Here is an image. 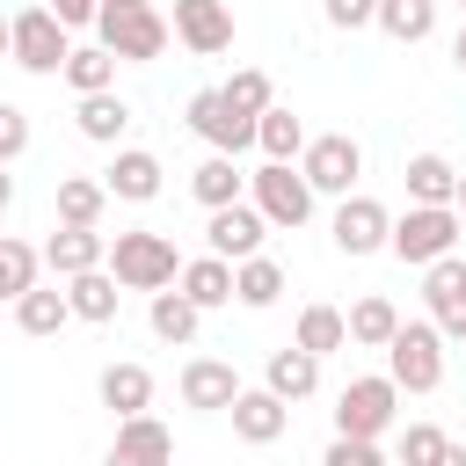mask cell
<instances>
[{
	"label": "cell",
	"instance_id": "1",
	"mask_svg": "<svg viewBox=\"0 0 466 466\" xmlns=\"http://www.w3.org/2000/svg\"><path fill=\"white\" fill-rule=\"evenodd\" d=\"M167 15L153 7V0H102L95 7V44L116 58V66H153L160 51H167Z\"/></svg>",
	"mask_w": 466,
	"mask_h": 466
},
{
	"label": "cell",
	"instance_id": "2",
	"mask_svg": "<svg viewBox=\"0 0 466 466\" xmlns=\"http://www.w3.org/2000/svg\"><path fill=\"white\" fill-rule=\"evenodd\" d=\"M102 269H109L124 291H167L175 269H182V255H175L167 233H146V226H138V233H116V240H109Z\"/></svg>",
	"mask_w": 466,
	"mask_h": 466
},
{
	"label": "cell",
	"instance_id": "3",
	"mask_svg": "<svg viewBox=\"0 0 466 466\" xmlns=\"http://www.w3.org/2000/svg\"><path fill=\"white\" fill-rule=\"evenodd\" d=\"M386 379L400 393H437L444 386V335L437 320H400L393 342H386Z\"/></svg>",
	"mask_w": 466,
	"mask_h": 466
},
{
	"label": "cell",
	"instance_id": "4",
	"mask_svg": "<svg viewBox=\"0 0 466 466\" xmlns=\"http://www.w3.org/2000/svg\"><path fill=\"white\" fill-rule=\"evenodd\" d=\"M459 233H466V226H459V211H451V204H408V211L386 226V248H393L400 262L430 269L437 255H451V248H459Z\"/></svg>",
	"mask_w": 466,
	"mask_h": 466
},
{
	"label": "cell",
	"instance_id": "5",
	"mask_svg": "<svg viewBox=\"0 0 466 466\" xmlns=\"http://www.w3.org/2000/svg\"><path fill=\"white\" fill-rule=\"evenodd\" d=\"M393 415H400V386L386 379V371H371V379H350L342 393H335V437H386L393 430Z\"/></svg>",
	"mask_w": 466,
	"mask_h": 466
},
{
	"label": "cell",
	"instance_id": "6",
	"mask_svg": "<svg viewBox=\"0 0 466 466\" xmlns=\"http://www.w3.org/2000/svg\"><path fill=\"white\" fill-rule=\"evenodd\" d=\"M66 51H73V29H66L51 7H22V15H7V58H15L22 73H58Z\"/></svg>",
	"mask_w": 466,
	"mask_h": 466
},
{
	"label": "cell",
	"instance_id": "7",
	"mask_svg": "<svg viewBox=\"0 0 466 466\" xmlns=\"http://www.w3.org/2000/svg\"><path fill=\"white\" fill-rule=\"evenodd\" d=\"M299 175H306V189H313V197H350V189H357V175H364V146H357L350 131H320V138H306Z\"/></svg>",
	"mask_w": 466,
	"mask_h": 466
},
{
	"label": "cell",
	"instance_id": "8",
	"mask_svg": "<svg viewBox=\"0 0 466 466\" xmlns=\"http://www.w3.org/2000/svg\"><path fill=\"white\" fill-rule=\"evenodd\" d=\"M248 204L269 218V226H306L313 218V189H306V175L291 167V160H262L255 175H248Z\"/></svg>",
	"mask_w": 466,
	"mask_h": 466
},
{
	"label": "cell",
	"instance_id": "9",
	"mask_svg": "<svg viewBox=\"0 0 466 466\" xmlns=\"http://www.w3.org/2000/svg\"><path fill=\"white\" fill-rule=\"evenodd\" d=\"M189 131H197L211 153H248V146H255V116H248V109H233L218 87L189 95Z\"/></svg>",
	"mask_w": 466,
	"mask_h": 466
},
{
	"label": "cell",
	"instance_id": "10",
	"mask_svg": "<svg viewBox=\"0 0 466 466\" xmlns=\"http://www.w3.org/2000/svg\"><path fill=\"white\" fill-rule=\"evenodd\" d=\"M422 299H430V320L444 342H466V262L459 255H437L422 269Z\"/></svg>",
	"mask_w": 466,
	"mask_h": 466
},
{
	"label": "cell",
	"instance_id": "11",
	"mask_svg": "<svg viewBox=\"0 0 466 466\" xmlns=\"http://www.w3.org/2000/svg\"><path fill=\"white\" fill-rule=\"evenodd\" d=\"M197 58H218L233 51V7L226 0H175V22H167Z\"/></svg>",
	"mask_w": 466,
	"mask_h": 466
},
{
	"label": "cell",
	"instance_id": "12",
	"mask_svg": "<svg viewBox=\"0 0 466 466\" xmlns=\"http://www.w3.org/2000/svg\"><path fill=\"white\" fill-rule=\"evenodd\" d=\"M386 226H393V218H386V204L350 189V197L335 204V226H328V233H335V248H342V255H379V248H386Z\"/></svg>",
	"mask_w": 466,
	"mask_h": 466
},
{
	"label": "cell",
	"instance_id": "13",
	"mask_svg": "<svg viewBox=\"0 0 466 466\" xmlns=\"http://www.w3.org/2000/svg\"><path fill=\"white\" fill-rule=\"evenodd\" d=\"M262 233H269V218L240 197V204H218L211 211V226H204V240H211V255H226V262H248V255H262Z\"/></svg>",
	"mask_w": 466,
	"mask_h": 466
},
{
	"label": "cell",
	"instance_id": "14",
	"mask_svg": "<svg viewBox=\"0 0 466 466\" xmlns=\"http://www.w3.org/2000/svg\"><path fill=\"white\" fill-rule=\"evenodd\" d=\"M226 415H233V437H240V444H277V437L291 430V400H277L269 386H240Z\"/></svg>",
	"mask_w": 466,
	"mask_h": 466
},
{
	"label": "cell",
	"instance_id": "15",
	"mask_svg": "<svg viewBox=\"0 0 466 466\" xmlns=\"http://www.w3.org/2000/svg\"><path fill=\"white\" fill-rule=\"evenodd\" d=\"M167 459H175L167 422H160V415H124V422H116V444H109L102 466H167Z\"/></svg>",
	"mask_w": 466,
	"mask_h": 466
},
{
	"label": "cell",
	"instance_id": "16",
	"mask_svg": "<svg viewBox=\"0 0 466 466\" xmlns=\"http://www.w3.org/2000/svg\"><path fill=\"white\" fill-rule=\"evenodd\" d=\"M102 255H109V233H95V226H58V233L44 240V269H51V277L102 269Z\"/></svg>",
	"mask_w": 466,
	"mask_h": 466
},
{
	"label": "cell",
	"instance_id": "17",
	"mask_svg": "<svg viewBox=\"0 0 466 466\" xmlns=\"http://www.w3.org/2000/svg\"><path fill=\"white\" fill-rule=\"evenodd\" d=\"M102 189H109V197H124V204H153V197H160V160H153L146 146H124V153L109 160Z\"/></svg>",
	"mask_w": 466,
	"mask_h": 466
},
{
	"label": "cell",
	"instance_id": "18",
	"mask_svg": "<svg viewBox=\"0 0 466 466\" xmlns=\"http://www.w3.org/2000/svg\"><path fill=\"white\" fill-rule=\"evenodd\" d=\"M175 284H182V299H189L197 313L233 306V262H226V255H197V262H182V269H175Z\"/></svg>",
	"mask_w": 466,
	"mask_h": 466
},
{
	"label": "cell",
	"instance_id": "19",
	"mask_svg": "<svg viewBox=\"0 0 466 466\" xmlns=\"http://www.w3.org/2000/svg\"><path fill=\"white\" fill-rule=\"evenodd\" d=\"M233 393H240V371L226 357H189L182 364V400L189 408H233Z\"/></svg>",
	"mask_w": 466,
	"mask_h": 466
},
{
	"label": "cell",
	"instance_id": "20",
	"mask_svg": "<svg viewBox=\"0 0 466 466\" xmlns=\"http://www.w3.org/2000/svg\"><path fill=\"white\" fill-rule=\"evenodd\" d=\"M95 393H102V408H116V422L124 415H146L153 408V371L146 364H102Z\"/></svg>",
	"mask_w": 466,
	"mask_h": 466
},
{
	"label": "cell",
	"instance_id": "21",
	"mask_svg": "<svg viewBox=\"0 0 466 466\" xmlns=\"http://www.w3.org/2000/svg\"><path fill=\"white\" fill-rule=\"evenodd\" d=\"M262 386H269L277 400H306V393L320 386V357H306L299 342H284V350H269V371H262Z\"/></svg>",
	"mask_w": 466,
	"mask_h": 466
},
{
	"label": "cell",
	"instance_id": "22",
	"mask_svg": "<svg viewBox=\"0 0 466 466\" xmlns=\"http://www.w3.org/2000/svg\"><path fill=\"white\" fill-rule=\"evenodd\" d=\"M73 116H80V138H95V146H116V138L131 131V102L109 95V87H102V95H80Z\"/></svg>",
	"mask_w": 466,
	"mask_h": 466
},
{
	"label": "cell",
	"instance_id": "23",
	"mask_svg": "<svg viewBox=\"0 0 466 466\" xmlns=\"http://www.w3.org/2000/svg\"><path fill=\"white\" fill-rule=\"evenodd\" d=\"M400 175H408V204H451L459 197V167L444 153H415Z\"/></svg>",
	"mask_w": 466,
	"mask_h": 466
},
{
	"label": "cell",
	"instance_id": "24",
	"mask_svg": "<svg viewBox=\"0 0 466 466\" xmlns=\"http://www.w3.org/2000/svg\"><path fill=\"white\" fill-rule=\"evenodd\" d=\"M240 189H248V175L233 167V153H204V167L189 175V197H197L204 211H218V204H240Z\"/></svg>",
	"mask_w": 466,
	"mask_h": 466
},
{
	"label": "cell",
	"instance_id": "25",
	"mask_svg": "<svg viewBox=\"0 0 466 466\" xmlns=\"http://www.w3.org/2000/svg\"><path fill=\"white\" fill-rule=\"evenodd\" d=\"M66 320H73V306H66L58 284H29V291L15 299V328H22V335H58Z\"/></svg>",
	"mask_w": 466,
	"mask_h": 466
},
{
	"label": "cell",
	"instance_id": "26",
	"mask_svg": "<svg viewBox=\"0 0 466 466\" xmlns=\"http://www.w3.org/2000/svg\"><path fill=\"white\" fill-rule=\"evenodd\" d=\"M342 328H350V342H357V350H386V342H393V328H400V306L371 291V299H357V306L342 313Z\"/></svg>",
	"mask_w": 466,
	"mask_h": 466
},
{
	"label": "cell",
	"instance_id": "27",
	"mask_svg": "<svg viewBox=\"0 0 466 466\" xmlns=\"http://www.w3.org/2000/svg\"><path fill=\"white\" fill-rule=\"evenodd\" d=\"M58 80H66L73 95H102V87H116V58H109L102 44H73L66 66H58Z\"/></svg>",
	"mask_w": 466,
	"mask_h": 466
},
{
	"label": "cell",
	"instance_id": "28",
	"mask_svg": "<svg viewBox=\"0 0 466 466\" xmlns=\"http://www.w3.org/2000/svg\"><path fill=\"white\" fill-rule=\"evenodd\" d=\"M102 175H58V226H102Z\"/></svg>",
	"mask_w": 466,
	"mask_h": 466
},
{
	"label": "cell",
	"instance_id": "29",
	"mask_svg": "<svg viewBox=\"0 0 466 466\" xmlns=\"http://www.w3.org/2000/svg\"><path fill=\"white\" fill-rule=\"evenodd\" d=\"M66 306H73V320H116V277L109 269L66 277Z\"/></svg>",
	"mask_w": 466,
	"mask_h": 466
},
{
	"label": "cell",
	"instance_id": "30",
	"mask_svg": "<svg viewBox=\"0 0 466 466\" xmlns=\"http://www.w3.org/2000/svg\"><path fill=\"white\" fill-rule=\"evenodd\" d=\"M371 22H379L393 44H422V36L437 29V0H379Z\"/></svg>",
	"mask_w": 466,
	"mask_h": 466
},
{
	"label": "cell",
	"instance_id": "31",
	"mask_svg": "<svg viewBox=\"0 0 466 466\" xmlns=\"http://www.w3.org/2000/svg\"><path fill=\"white\" fill-rule=\"evenodd\" d=\"M255 146H262V160H299V153H306V124L269 102V109L255 116Z\"/></svg>",
	"mask_w": 466,
	"mask_h": 466
},
{
	"label": "cell",
	"instance_id": "32",
	"mask_svg": "<svg viewBox=\"0 0 466 466\" xmlns=\"http://www.w3.org/2000/svg\"><path fill=\"white\" fill-rule=\"evenodd\" d=\"M233 299H240V306H255V313H262V306H277V299H284V269H277L269 255L233 262Z\"/></svg>",
	"mask_w": 466,
	"mask_h": 466
},
{
	"label": "cell",
	"instance_id": "33",
	"mask_svg": "<svg viewBox=\"0 0 466 466\" xmlns=\"http://www.w3.org/2000/svg\"><path fill=\"white\" fill-rule=\"evenodd\" d=\"M306 357H335V350H350V328H342V306H306L299 313V335H291Z\"/></svg>",
	"mask_w": 466,
	"mask_h": 466
},
{
	"label": "cell",
	"instance_id": "34",
	"mask_svg": "<svg viewBox=\"0 0 466 466\" xmlns=\"http://www.w3.org/2000/svg\"><path fill=\"white\" fill-rule=\"evenodd\" d=\"M36 269H44V248H29V240L0 233V299H7V306H15V299L36 284Z\"/></svg>",
	"mask_w": 466,
	"mask_h": 466
},
{
	"label": "cell",
	"instance_id": "35",
	"mask_svg": "<svg viewBox=\"0 0 466 466\" xmlns=\"http://www.w3.org/2000/svg\"><path fill=\"white\" fill-rule=\"evenodd\" d=\"M197 328H204V313H197L182 291H153V335H160V342L182 350V342H197Z\"/></svg>",
	"mask_w": 466,
	"mask_h": 466
},
{
	"label": "cell",
	"instance_id": "36",
	"mask_svg": "<svg viewBox=\"0 0 466 466\" xmlns=\"http://www.w3.org/2000/svg\"><path fill=\"white\" fill-rule=\"evenodd\" d=\"M218 95H226L233 109H248V116H262V109L277 102V87H269V73H262V66H240V73L218 87Z\"/></svg>",
	"mask_w": 466,
	"mask_h": 466
},
{
	"label": "cell",
	"instance_id": "37",
	"mask_svg": "<svg viewBox=\"0 0 466 466\" xmlns=\"http://www.w3.org/2000/svg\"><path fill=\"white\" fill-rule=\"evenodd\" d=\"M437 451H444V430L437 422H408L400 430V466H430Z\"/></svg>",
	"mask_w": 466,
	"mask_h": 466
},
{
	"label": "cell",
	"instance_id": "38",
	"mask_svg": "<svg viewBox=\"0 0 466 466\" xmlns=\"http://www.w3.org/2000/svg\"><path fill=\"white\" fill-rule=\"evenodd\" d=\"M22 153H29V109L0 102V167H7V160H22Z\"/></svg>",
	"mask_w": 466,
	"mask_h": 466
},
{
	"label": "cell",
	"instance_id": "39",
	"mask_svg": "<svg viewBox=\"0 0 466 466\" xmlns=\"http://www.w3.org/2000/svg\"><path fill=\"white\" fill-rule=\"evenodd\" d=\"M320 466H386V451H379L371 437H335V444L320 451Z\"/></svg>",
	"mask_w": 466,
	"mask_h": 466
},
{
	"label": "cell",
	"instance_id": "40",
	"mask_svg": "<svg viewBox=\"0 0 466 466\" xmlns=\"http://www.w3.org/2000/svg\"><path fill=\"white\" fill-rule=\"evenodd\" d=\"M320 7H328L335 29H371V7H379V0H320Z\"/></svg>",
	"mask_w": 466,
	"mask_h": 466
},
{
	"label": "cell",
	"instance_id": "41",
	"mask_svg": "<svg viewBox=\"0 0 466 466\" xmlns=\"http://www.w3.org/2000/svg\"><path fill=\"white\" fill-rule=\"evenodd\" d=\"M44 7H51V15H58V22H66V29H87V22H95V7H102V0H44Z\"/></svg>",
	"mask_w": 466,
	"mask_h": 466
},
{
	"label": "cell",
	"instance_id": "42",
	"mask_svg": "<svg viewBox=\"0 0 466 466\" xmlns=\"http://www.w3.org/2000/svg\"><path fill=\"white\" fill-rule=\"evenodd\" d=\"M430 466H466V444H451V437H444V451H437Z\"/></svg>",
	"mask_w": 466,
	"mask_h": 466
},
{
	"label": "cell",
	"instance_id": "43",
	"mask_svg": "<svg viewBox=\"0 0 466 466\" xmlns=\"http://www.w3.org/2000/svg\"><path fill=\"white\" fill-rule=\"evenodd\" d=\"M7 204H15V175L0 167V211H7Z\"/></svg>",
	"mask_w": 466,
	"mask_h": 466
},
{
	"label": "cell",
	"instance_id": "44",
	"mask_svg": "<svg viewBox=\"0 0 466 466\" xmlns=\"http://www.w3.org/2000/svg\"><path fill=\"white\" fill-rule=\"evenodd\" d=\"M451 211H459V226H466V167H459V197H451Z\"/></svg>",
	"mask_w": 466,
	"mask_h": 466
},
{
	"label": "cell",
	"instance_id": "45",
	"mask_svg": "<svg viewBox=\"0 0 466 466\" xmlns=\"http://www.w3.org/2000/svg\"><path fill=\"white\" fill-rule=\"evenodd\" d=\"M451 66H459V73H466V29H459V44H451Z\"/></svg>",
	"mask_w": 466,
	"mask_h": 466
},
{
	"label": "cell",
	"instance_id": "46",
	"mask_svg": "<svg viewBox=\"0 0 466 466\" xmlns=\"http://www.w3.org/2000/svg\"><path fill=\"white\" fill-rule=\"evenodd\" d=\"M0 58H7V15H0Z\"/></svg>",
	"mask_w": 466,
	"mask_h": 466
},
{
	"label": "cell",
	"instance_id": "47",
	"mask_svg": "<svg viewBox=\"0 0 466 466\" xmlns=\"http://www.w3.org/2000/svg\"><path fill=\"white\" fill-rule=\"evenodd\" d=\"M459 7H466V0H459Z\"/></svg>",
	"mask_w": 466,
	"mask_h": 466
}]
</instances>
